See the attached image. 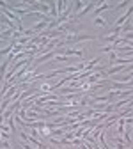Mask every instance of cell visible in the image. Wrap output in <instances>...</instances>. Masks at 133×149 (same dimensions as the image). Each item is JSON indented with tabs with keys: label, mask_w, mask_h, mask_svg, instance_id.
<instances>
[{
	"label": "cell",
	"mask_w": 133,
	"mask_h": 149,
	"mask_svg": "<svg viewBox=\"0 0 133 149\" xmlns=\"http://www.w3.org/2000/svg\"><path fill=\"white\" fill-rule=\"evenodd\" d=\"M94 23H96V25H101V27H105V25H107V20H105V18H94Z\"/></svg>",
	"instance_id": "cell-4"
},
{
	"label": "cell",
	"mask_w": 133,
	"mask_h": 149,
	"mask_svg": "<svg viewBox=\"0 0 133 149\" xmlns=\"http://www.w3.org/2000/svg\"><path fill=\"white\" fill-rule=\"evenodd\" d=\"M66 149H80V147H77V146H68Z\"/></svg>",
	"instance_id": "cell-6"
},
{
	"label": "cell",
	"mask_w": 133,
	"mask_h": 149,
	"mask_svg": "<svg viewBox=\"0 0 133 149\" xmlns=\"http://www.w3.org/2000/svg\"><path fill=\"white\" fill-rule=\"evenodd\" d=\"M114 6H116V4H110V2H103V4H100V6H98L96 9H94V18H100V14H101L103 11H107L108 7L112 9Z\"/></svg>",
	"instance_id": "cell-1"
},
{
	"label": "cell",
	"mask_w": 133,
	"mask_h": 149,
	"mask_svg": "<svg viewBox=\"0 0 133 149\" xmlns=\"http://www.w3.org/2000/svg\"><path fill=\"white\" fill-rule=\"evenodd\" d=\"M130 6H131V4L124 0V2H119V4H116V6H114L110 11H123V7H130Z\"/></svg>",
	"instance_id": "cell-3"
},
{
	"label": "cell",
	"mask_w": 133,
	"mask_h": 149,
	"mask_svg": "<svg viewBox=\"0 0 133 149\" xmlns=\"http://www.w3.org/2000/svg\"><path fill=\"white\" fill-rule=\"evenodd\" d=\"M85 6H87L85 2H75V11L80 13V7H85Z\"/></svg>",
	"instance_id": "cell-5"
},
{
	"label": "cell",
	"mask_w": 133,
	"mask_h": 149,
	"mask_svg": "<svg viewBox=\"0 0 133 149\" xmlns=\"http://www.w3.org/2000/svg\"><path fill=\"white\" fill-rule=\"evenodd\" d=\"M98 6H100L98 2H87V6H85V7H84V9H82L80 13H78V16H77V20H78V18H82V16H85V14H87V13H89V11L92 9V7H98Z\"/></svg>",
	"instance_id": "cell-2"
}]
</instances>
